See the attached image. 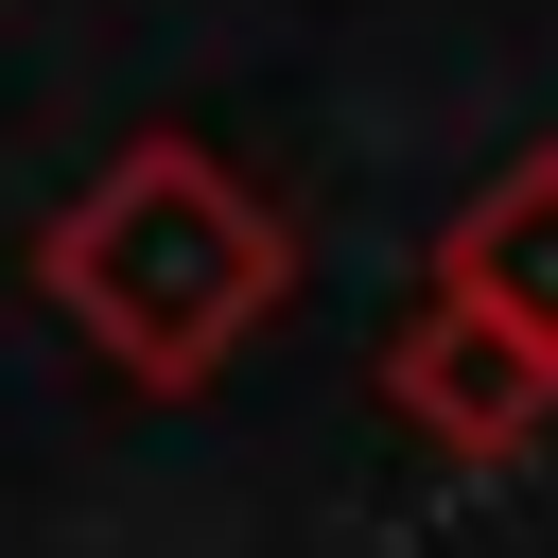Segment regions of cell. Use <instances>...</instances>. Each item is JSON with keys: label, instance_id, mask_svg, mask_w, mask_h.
Segmentation results:
<instances>
[{"label": "cell", "instance_id": "obj_1", "mask_svg": "<svg viewBox=\"0 0 558 558\" xmlns=\"http://www.w3.org/2000/svg\"><path fill=\"white\" fill-rule=\"evenodd\" d=\"M35 296L140 384V401H192V384H227L262 331H279V296H296V227H279V192L244 174V157H209V140H122L52 227H35Z\"/></svg>", "mask_w": 558, "mask_h": 558}, {"label": "cell", "instance_id": "obj_2", "mask_svg": "<svg viewBox=\"0 0 558 558\" xmlns=\"http://www.w3.org/2000/svg\"><path fill=\"white\" fill-rule=\"evenodd\" d=\"M384 418H401L418 453H453V471H506V453L558 436V349H541L523 314L418 279V314L384 331Z\"/></svg>", "mask_w": 558, "mask_h": 558}, {"label": "cell", "instance_id": "obj_3", "mask_svg": "<svg viewBox=\"0 0 558 558\" xmlns=\"http://www.w3.org/2000/svg\"><path fill=\"white\" fill-rule=\"evenodd\" d=\"M436 279H453V296H488V314H523V331L558 349V140H523V157L436 227Z\"/></svg>", "mask_w": 558, "mask_h": 558}]
</instances>
